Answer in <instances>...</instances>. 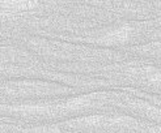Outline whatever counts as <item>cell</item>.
I'll return each instance as SVG.
<instances>
[{
	"label": "cell",
	"mask_w": 161,
	"mask_h": 133,
	"mask_svg": "<svg viewBox=\"0 0 161 133\" xmlns=\"http://www.w3.org/2000/svg\"><path fill=\"white\" fill-rule=\"evenodd\" d=\"M93 95H85L79 98H72L66 102H56V103H43V105H28L12 107L13 112L28 114V115H55L64 111H79L80 108L88 107L92 103Z\"/></svg>",
	"instance_id": "1"
},
{
	"label": "cell",
	"mask_w": 161,
	"mask_h": 133,
	"mask_svg": "<svg viewBox=\"0 0 161 133\" xmlns=\"http://www.w3.org/2000/svg\"><path fill=\"white\" fill-rule=\"evenodd\" d=\"M132 26L130 25H120L117 28H113L110 30H108L102 37H100L98 42L101 44L105 46H114V44H120L125 43L126 41H128L132 34Z\"/></svg>",
	"instance_id": "2"
},
{
	"label": "cell",
	"mask_w": 161,
	"mask_h": 133,
	"mask_svg": "<svg viewBox=\"0 0 161 133\" xmlns=\"http://www.w3.org/2000/svg\"><path fill=\"white\" fill-rule=\"evenodd\" d=\"M37 3L34 2H19V0H7V2H0V9L3 11H26L34 8Z\"/></svg>",
	"instance_id": "3"
},
{
	"label": "cell",
	"mask_w": 161,
	"mask_h": 133,
	"mask_svg": "<svg viewBox=\"0 0 161 133\" xmlns=\"http://www.w3.org/2000/svg\"><path fill=\"white\" fill-rule=\"evenodd\" d=\"M147 78L151 84L161 86V69H149L147 73Z\"/></svg>",
	"instance_id": "4"
}]
</instances>
